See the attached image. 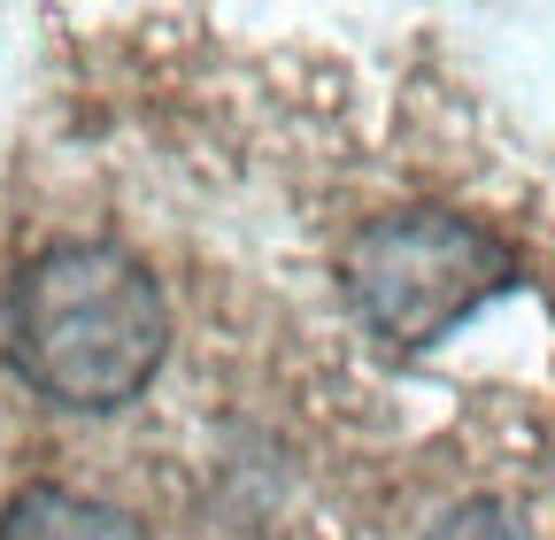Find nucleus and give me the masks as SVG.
Here are the masks:
<instances>
[{"instance_id": "nucleus-4", "label": "nucleus", "mask_w": 555, "mask_h": 540, "mask_svg": "<svg viewBox=\"0 0 555 540\" xmlns=\"http://www.w3.org/2000/svg\"><path fill=\"white\" fill-rule=\"evenodd\" d=\"M425 540H532V532H525L502 502H455V510H448Z\"/></svg>"}, {"instance_id": "nucleus-1", "label": "nucleus", "mask_w": 555, "mask_h": 540, "mask_svg": "<svg viewBox=\"0 0 555 540\" xmlns=\"http://www.w3.org/2000/svg\"><path fill=\"white\" fill-rule=\"evenodd\" d=\"M170 356V301L116 240H54L9 286V363L54 410H124Z\"/></svg>"}, {"instance_id": "nucleus-2", "label": "nucleus", "mask_w": 555, "mask_h": 540, "mask_svg": "<svg viewBox=\"0 0 555 540\" xmlns=\"http://www.w3.org/2000/svg\"><path fill=\"white\" fill-rule=\"evenodd\" d=\"M347 301L356 317L378 332L386 348L416 356L448 340L463 317H478L494 301L517 262L494 232H478L470 217L455 209H393V217H371L356 240H347Z\"/></svg>"}, {"instance_id": "nucleus-3", "label": "nucleus", "mask_w": 555, "mask_h": 540, "mask_svg": "<svg viewBox=\"0 0 555 540\" xmlns=\"http://www.w3.org/2000/svg\"><path fill=\"white\" fill-rule=\"evenodd\" d=\"M0 540H147V532L78 487H24L0 510Z\"/></svg>"}]
</instances>
